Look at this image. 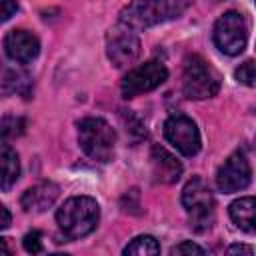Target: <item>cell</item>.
Instances as JSON below:
<instances>
[{"instance_id": "6da1fadb", "label": "cell", "mask_w": 256, "mask_h": 256, "mask_svg": "<svg viewBox=\"0 0 256 256\" xmlns=\"http://www.w3.org/2000/svg\"><path fill=\"white\" fill-rule=\"evenodd\" d=\"M190 4L192 0H134L120 12L118 22L130 26L132 30H144L178 18Z\"/></svg>"}, {"instance_id": "7a4b0ae2", "label": "cell", "mask_w": 256, "mask_h": 256, "mask_svg": "<svg viewBox=\"0 0 256 256\" xmlns=\"http://www.w3.org/2000/svg\"><path fill=\"white\" fill-rule=\"evenodd\" d=\"M100 220V206L90 196H72L56 212V222L66 238L80 240L88 236Z\"/></svg>"}, {"instance_id": "3957f363", "label": "cell", "mask_w": 256, "mask_h": 256, "mask_svg": "<svg viewBox=\"0 0 256 256\" xmlns=\"http://www.w3.org/2000/svg\"><path fill=\"white\" fill-rule=\"evenodd\" d=\"M220 90V78L214 68L202 56H186L182 70V92L190 100H204L216 96Z\"/></svg>"}, {"instance_id": "277c9868", "label": "cell", "mask_w": 256, "mask_h": 256, "mask_svg": "<svg viewBox=\"0 0 256 256\" xmlns=\"http://www.w3.org/2000/svg\"><path fill=\"white\" fill-rule=\"evenodd\" d=\"M78 142L86 156L96 162H108L114 154L116 132L102 118H84L78 124Z\"/></svg>"}, {"instance_id": "5b68a950", "label": "cell", "mask_w": 256, "mask_h": 256, "mask_svg": "<svg viewBox=\"0 0 256 256\" xmlns=\"http://www.w3.org/2000/svg\"><path fill=\"white\" fill-rule=\"evenodd\" d=\"M182 204L190 218V226L198 232L208 230L214 222V196L200 176H192L182 190Z\"/></svg>"}, {"instance_id": "8992f818", "label": "cell", "mask_w": 256, "mask_h": 256, "mask_svg": "<svg viewBox=\"0 0 256 256\" xmlns=\"http://www.w3.org/2000/svg\"><path fill=\"white\" fill-rule=\"evenodd\" d=\"M214 44L228 56H236L244 50L248 40V26L240 12H226L214 24Z\"/></svg>"}, {"instance_id": "52a82bcc", "label": "cell", "mask_w": 256, "mask_h": 256, "mask_svg": "<svg viewBox=\"0 0 256 256\" xmlns=\"http://www.w3.org/2000/svg\"><path fill=\"white\" fill-rule=\"evenodd\" d=\"M168 78V70L160 60H148L136 68H132L120 82V92L124 98H134L138 94L150 92L164 84Z\"/></svg>"}, {"instance_id": "ba28073f", "label": "cell", "mask_w": 256, "mask_h": 256, "mask_svg": "<svg viewBox=\"0 0 256 256\" xmlns=\"http://www.w3.org/2000/svg\"><path fill=\"white\" fill-rule=\"evenodd\" d=\"M106 52H108L110 62L116 68L132 64L140 54V38H138L136 30H132L130 26L118 22L108 34Z\"/></svg>"}, {"instance_id": "9c48e42d", "label": "cell", "mask_w": 256, "mask_h": 256, "mask_svg": "<svg viewBox=\"0 0 256 256\" xmlns=\"http://www.w3.org/2000/svg\"><path fill=\"white\" fill-rule=\"evenodd\" d=\"M164 136L184 156H194L200 150V132L194 120L184 114H172L164 122Z\"/></svg>"}, {"instance_id": "30bf717a", "label": "cell", "mask_w": 256, "mask_h": 256, "mask_svg": "<svg viewBox=\"0 0 256 256\" xmlns=\"http://www.w3.org/2000/svg\"><path fill=\"white\" fill-rule=\"evenodd\" d=\"M252 180V168L244 152H234L218 170L216 174V184L224 194L244 190Z\"/></svg>"}, {"instance_id": "8fae6325", "label": "cell", "mask_w": 256, "mask_h": 256, "mask_svg": "<svg viewBox=\"0 0 256 256\" xmlns=\"http://www.w3.org/2000/svg\"><path fill=\"white\" fill-rule=\"evenodd\" d=\"M4 50L8 58H12L18 64L32 62L40 52L38 38L28 30H10L4 38Z\"/></svg>"}, {"instance_id": "7c38bea8", "label": "cell", "mask_w": 256, "mask_h": 256, "mask_svg": "<svg viewBox=\"0 0 256 256\" xmlns=\"http://www.w3.org/2000/svg\"><path fill=\"white\" fill-rule=\"evenodd\" d=\"M150 164H152V174L158 182L162 184H172L180 178L182 174V164L172 156L166 148L162 146H152L150 152Z\"/></svg>"}, {"instance_id": "4fadbf2b", "label": "cell", "mask_w": 256, "mask_h": 256, "mask_svg": "<svg viewBox=\"0 0 256 256\" xmlns=\"http://www.w3.org/2000/svg\"><path fill=\"white\" fill-rule=\"evenodd\" d=\"M58 194H60V188H58L54 182H40V184L28 188V190L22 194L20 204H22V208H24L26 212L38 214V212L48 210V208L56 202Z\"/></svg>"}, {"instance_id": "5bb4252c", "label": "cell", "mask_w": 256, "mask_h": 256, "mask_svg": "<svg viewBox=\"0 0 256 256\" xmlns=\"http://www.w3.org/2000/svg\"><path fill=\"white\" fill-rule=\"evenodd\" d=\"M20 176L18 154L10 146H0V190L8 192Z\"/></svg>"}, {"instance_id": "9a60e30c", "label": "cell", "mask_w": 256, "mask_h": 256, "mask_svg": "<svg viewBox=\"0 0 256 256\" xmlns=\"http://www.w3.org/2000/svg\"><path fill=\"white\" fill-rule=\"evenodd\" d=\"M230 218L240 230L252 234L254 232V198L244 196L234 200L230 204Z\"/></svg>"}, {"instance_id": "2e32d148", "label": "cell", "mask_w": 256, "mask_h": 256, "mask_svg": "<svg viewBox=\"0 0 256 256\" xmlns=\"http://www.w3.org/2000/svg\"><path fill=\"white\" fill-rule=\"evenodd\" d=\"M126 256L128 254H138V256H148V254H160V244L156 242L154 236H148V234H142V236H136L124 250H122Z\"/></svg>"}, {"instance_id": "e0dca14e", "label": "cell", "mask_w": 256, "mask_h": 256, "mask_svg": "<svg viewBox=\"0 0 256 256\" xmlns=\"http://www.w3.org/2000/svg\"><path fill=\"white\" fill-rule=\"evenodd\" d=\"M26 128V122L18 116H6L2 122H0V138L2 140H12L16 136H20Z\"/></svg>"}, {"instance_id": "ac0fdd59", "label": "cell", "mask_w": 256, "mask_h": 256, "mask_svg": "<svg viewBox=\"0 0 256 256\" xmlns=\"http://www.w3.org/2000/svg\"><path fill=\"white\" fill-rule=\"evenodd\" d=\"M236 80L246 84V86H254V80H256V72H254V60H246L244 64H240L236 68Z\"/></svg>"}, {"instance_id": "d6986e66", "label": "cell", "mask_w": 256, "mask_h": 256, "mask_svg": "<svg viewBox=\"0 0 256 256\" xmlns=\"http://www.w3.org/2000/svg\"><path fill=\"white\" fill-rule=\"evenodd\" d=\"M22 244H24V250H26V252L38 254V252H42V234L36 232V230H32V232H28V234L24 236Z\"/></svg>"}, {"instance_id": "ffe728a7", "label": "cell", "mask_w": 256, "mask_h": 256, "mask_svg": "<svg viewBox=\"0 0 256 256\" xmlns=\"http://www.w3.org/2000/svg\"><path fill=\"white\" fill-rule=\"evenodd\" d=\"M170 254H204V248H200L198 244L186 240V242H180L178 246H174L170 250Z\"/></svg>"}, {"instance_id": "44dd1931", "label": "cell", "mask_w": 256, "mask_h": 256, "mask_svg": "<svg viewBox=\"0 0 256 256\" xmlns=\"http://www.w3.org/2000/svg\"><path fill=\"white\" fill-rule=\"evenodd\" d=\"M18 10L16 0H0V22L8 20L10 16H14Z\"/></svg>"}, {"instance_id": "7402d4cb", "label": "cell", "mask_w": 256, "mask_h": 256, "mask_svg": "<svg viewBox=\"0 0 256 256\" xmlns=\"http://www.w3.org/2000/svg\"><path fill=\"white\" fill-rule=\"evenodd\" d=\"M10 220H12V216H10L8 208H6L4 204H0V230L8 228V226H10Z\"/></svg>"}, {"instance_id": "603a6c76", "label": "cell", "mask_w": 256, "mask_h": 256, "mask_svg": "<svg viewBox=\"0 0 256 256\" xmlns=\"http://www.w3.org/2000/svg\"><path fill=\"white\" fill-rule=\"evenodd\" d=\"M226 252H228V254H248V256L254 254V250H252L250 246H242V244H234V246H230Z\"/></svg>"}, {"instance_id": "cb8c5ba5", "label": "cell", "mask_w": 256, "mask_h": 256, "mask_svg": "<svg viewBox=\"0 0 256 256\" xmlns=\"http://www.w3.org/2000/svg\"><path fill=\"white\" fill-rule=\"evenodd\" d=\"M0 254H10V248L6 246V240L0 238Z\"/></svg>"}]
</instances>
